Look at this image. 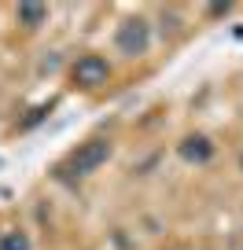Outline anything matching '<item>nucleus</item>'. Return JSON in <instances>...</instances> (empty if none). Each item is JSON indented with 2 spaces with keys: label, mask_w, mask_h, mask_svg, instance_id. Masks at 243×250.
<instances>
[{
  "label": "nucleus",
  "mask_w": 243,
  "mask_h": 250,
  "mask_svg": "<svg viewBox=\"0 0 243 250\" xmlns=\"http://www.w3.org/2000/svg\"><path fill=\"white\" fill-rule=\"evenodd\" d=\"M74 81L78 85H100V81H107V62L96 59V55H88V59H81L78 66H74Z\"/></svg>",
  "instance_id": "f257e3e1"
},
{
  "label": "nucleus",
  "mask_w": 243,
  "mask_h": 250,
  "mask_svg": "<svg viewBox=\"0 0 243 250\" xmlns=\"http://www.w3.org/2000/svg\"><path fill=\"white\" fill-rule=\"evenodd\" d=\"M103 158H107V144H103V140H92V144H85V147L74 155V162H70V166H74L78 173H88V169H96Z\"/></svg>",
  "instance_id": "f03ea898"
},
{
  "label": "nucleus",
  "mask_w": 243,
  "mask_h": 250,
  "mask_svg": "<svg viewBox=\"0 0 243 250\" xmlns=\"http://www.w3.org/2000/svg\"><path fill=\"white\" fill-rule=\"evenodd\" d=\"M210 140L206 136H184V144H180V155L184 158H192V162H206L210 158Z\"/></svg>",
  "instance_id": "7ed1b4c3"
},
{
  "label": "nucleus",
  "mask_w": 243,
  "mask_h": 250,
  "mask_svg": "<svg viewBox=\"0 0 243 250\" xmlns=\"http://www.w3.org/2000/svg\"><path fill=\"white\" fill-rule=\"evenodd\" d=\"M144 33H148V26H144V22H126L118 44L126 48V52H140V48H144Z\"/></svg>",
  "instance_id": "20e7f679"
},
{
  "label": "nucleus",
  "mask_w": 243,
  "mask_h": 250,
  "mask_svg": "<svg viewBox=\"0 0 243 250\" xmlns=\"http://www.w3.org/2000/svg\"><path fill=\"white\" fill-rule=\"evenodd\" d=\"M19 15H22V22H37L44 15V4H19Z\"/></svg>",
  "instance_id": "39448f33"
},
{
  "label": "nucleus",
  "mask_w": 243,
  "mask_h": 250,
  "mask_svg": "<svg viewBox=\"0 0 243 250\" xmlns=\"http://www.w3.org/2000/svg\"><path fill=\"white\" fill-rule=\"evenodd\" d=\"M0 250H26V235H19V232L4 235V239H0Z\"/></svg>",
  "instance_id": "423d86ee"
}]
</instances>
